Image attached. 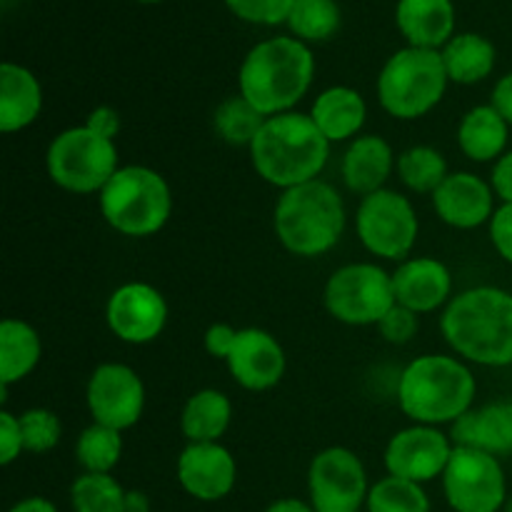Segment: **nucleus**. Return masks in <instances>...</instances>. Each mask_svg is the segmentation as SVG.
Masks as SVG:
<instances>
[{"mask_svg":"<svg viewBox=\"0 0 512 512\" xmlns=\"http://www.w3.org/2000/svg\"><path fill=\"white\" fill-rule=\"evenodd\" d=\"M225 8L250 25H273L288 23L295 0H223Z\"/></svg>","mask_w":512,"mask_h":512,"instance_id":"36","label":"nucleus"},{"mask_svg":"<svg viewBox=\"0 0 512 512\" xmlns=\"http://www.w3.org/2000/svg\"><path fill=\"white\" fill-rule=\"evenodd\" d=\"M233 420V403L223 390L203 388L190 395L180 413V433L188 443H220Z\"/></svg>","mask_w":512,"mask_h":512,"instance_id":"26","label":"nucleus"},{"mask_svg":"<svg viewBox=\"0 0 512 512\" xmlns=\"http://www.w3.org/2000/svg\"><path fill=\"white\" fill-rule=\"evenodd\" d=\"M225 363L235 383L250 393L273 390L285 378V368H288L280 340L260 328L238 330V338Z\"/></svg>","mask_w":512,"mask_h":512,"instance_id":"17","label":"nucleus"},{"mask_svg":"<svg viewBox=\"0 0 512 512\" xmlns=\"http://www.w3.org/2000/svg\"><path fill=\"white\" fill-rule=\"evenodd\" d=\"M308 493L315 512H360L368 503V473L353 450L325 448L310 460Z\"/></svg>","mask_w":512,"mask_h":512,"instance_id":"12","label":"nucleus"},{"mask_svg":"<svg viewBox=\"0 0 512 512\" xmlns=\"http://www.w3.org/2000/svg\"><path fill=\"white\" fill-rule=\"evenodd\" d=\"M100 215L125 238H150L168 225L173 193L158 170L148 165H120L98 193Z\"/></svg>","mask_w":512,"mask_h":512,"instance_id":"6","label":"nucleus"},{"mask_svg":"<svg viewBox=\"0 0 512 512\" xmlns=\"http://www.w3.org/2000/svg\"><path fill=\"white\" fill-rule=\"evenodd\" d=\"M378 333L385 343L390 345H408L410 340L418 335L420 330V315L413 313V310L403 308V305L395 303L393 308L385 313V318L380 320L378 325Z\"/></svg>","mask_w":512,"mask_h":512,"instance_id":"37","label":"nucleus"},{"mask_svg":"<svg viewBox=\"0 0 512 512\" xmlns=\"http://www.w3.org/2000/svg\"><path fill=\"white\" fill-rule=\"evenodd\" d=\"M490 105L508 120V125L512 128V70L495 83L493 95H490Z\"/></svg>","mask_w":512,"mask_h":512,"instance_id":"43","label":"nucleus"},{"mask_svg":"<svg viewBox=\"0 0 512 512\" xmlns=\"http://www.w3.org/2000/svg\"><path fill=\"white\" fill-rule=\"evenodd\" d=\"M135 3H143V5H155V3H163V0H135Z\"/></svg>","mask_w":512,"mask_h":512,"instance_id":"47","label":"nucleus"},{"mask_svg":"<svg viewBox=\"0 0 512 512\" xmlns=\"http://www.w3.org/2000/svg\"><path fill=\"white\" fill-rule=\"evenodd\" d=\"M43 113L40 80L25 65L5 60L0 65V130L20 133Z\"/></svg>","mask_w":512,"mask_h":512,"instance_id":"23","label":"nucleus"},{"mask_svg":"<svg viewBox=\"0 0 512 512\" xmlns=\"http://www.w3.org/2000/svg\"><path fill=\"white\" fill-rule=\"evenodd\" d=\"M128 512H150L148 498H145L143 493L128 490Z\"/></svg>","mask_w":512,"mask_h":512,"instance_id":"46","label":"nucleus"},{"mask_svg":"<svg viewBox=\"0 0 512 512\" xmlns=\"http://www.w3.org/2000/svg\"><path fill=\"white\" fill-rule=\"evenodd\" d=\"M265 512H315V510L313 505L303 503V500L298 498H280L275 500V503H270Z\"/></svg>","mask_w":512,"mask_h":512,"instance_id":"45","label":"nucleus"},{"mask_svg":"<svg viewBox=\"0 0 512 512\" xmlns=\"http://www.w3.org/2000/svg\"><path fill=\"white\" fill-rule=\"evenodd\" d=\"M395 165H398V158L393 153V145L383 135H358L345 148L340 175L350 193L365 198L385 188Z\"/></svg>","mask_w":512,"mask_h":512,"instance_id":"20","label":"nucleus"},{"mask_svg":"<svg viewBox=\"0 0 512 512\" xmlns=\"http://www.w3.org/2000/svg\"><path fill=\"white\" fill-rule=\"evenodd\" d=\"M123 458V433L93 423L75 440V460L83 473H113Z\"/></svg>","mask_w":512,"mask_h":512,"instance_id":"33","label":"nucleus"},{"mask_svg":"<svg viewBox=\"0 0 512 512\" xmlns=\"http://www.w3.org/2000/svg\"><path fill=\"white\" fill-rule=\"evenodd\" d=\"M443 65L450 83L478 85L495 70L498 50L480 33H455L443 50Z\"/></svg>","mask_w":512,"mask_h":512,"instance_id":"27","label":"nucleus"},{"mask_svg":"<svg viewBox=\"0 0 512 512\" xmlns=\"http://www.w3.org/2000/svg\"><path fill=\"white\" fill-rule=\"evenodd\" d=\"M308 115L330 143H345L360 135L368 120V105L363 95L350 85H333L313 100Z\"/></svg>","mask_w":512,"mask_h":512,"instance_id":"24","label":"nucleus"},{"mask_svg":"<svg viewBox=\"0 0 512 512\" xmlns=\"http://www.w3.org/2000/svg\"><path fill=\"white\" fill-rule=\"evenodd\" d=\"M490 243L498 250L500 258L512 265V203H500L493 220L488 223Z\"/></svg>","mask_w":512,"mask_h":512,"instance_id":"39","label":"nucleus"},{"mask_svg":"<svg viewBox=\"0 0 512 512\" xmlns=\"http://www.w3.org/2000/svg\"><path fill=\"white\" fill-rule=\"evenodd\" d=\"M475 395V375L453 355H420L405 365L398 380V405L415 425H453L473 410Z\"/></svg>","mask_w":512,"mask_h":512,"instance_id":"4","label":"nucleus"},{"mask_svg":"<svg viewBox=\"0 0 512 512\" xmlns=\"http://www.w3.org/2000/svg\"><path fill=\"white\" fill-rule=\"evenodd\" d=\"M430 200H433L435 215L455 230L480 228L490 223L498 210L493 185L468 170L450 173L443 185L430 195Z\"/></svg>","mask_w":512,"mask_h":512,"instance_id":"18","label":"nucleus"},{"mask_svg":"<svg viewBox=\"0 0 512 512\" xmlns=\"http://www.w3.org/2000/svg\"><path fill=\"white\" fill-rule=\"evenodd\" d=\"M455 448H475L483 453L512 455V403H488L473 408L453 423Z\"/></svg>","mask_w":512,"mask_h":512,"instance_id":"22","label":"nucleus"},{"mask_svg":"<svg viewBox=\"0 0 512 512\" xmlns=\"http://www.w3.org/2000/svg\"><path fill=\"white\" fill-rule=\"evenodd\" d=\"M43 358V343L38 330L20 318H5L0 323V385L28 378Z\"/></svg>","mask_w":512,"mask_h":512,"instance_id":"28","label":"nucleus"},{"mask_svg":"<svg viewBox=\"0 0 512 512\" xmlns=\"http://www.w3.org/2000/svg\"><path fill=\"white\" fill-rule=\"evenodd\" d=\"M355 230L370 255L383 260H408L420 235L415 205L398 190L383 188L360 198Z\"/></svg>","mask_w":512,"mask_h":512,"instance_id":"10","label":"nucleus"},{"mask_svg":"<svg viewBox=\"0 0 512 512\" xmlns=\"http://www.w3.org/2000/svg\"><path fill=\"white\" fill-rule=\"evenodd\" d=\"M440 50L400 48L390 55L378 75L380 108L398 120H418L435 110L448 90Z\"/></svg>","mask_w":512,"mask_h":512,"instance_id":"7","label":"nucleus"},{"mask_svg":"<svg viewBox=\"0 0 512 512\" xmlns=\"http://www.w3.org/2000/svg\"><path fill=\"white\" fill-rule=\"evenodd\" d=\"M178 483L200 503H218L238 483V463L220 443H188L178 455Z\"/></svg>","mask_w":512,"mask_h":512,"instance_id":"16","label":"nucleus"},{"mask_svg":"<svg viewBox=\"0 0 512 512\" xmlns=\"http://www.w3.org/2000/svg\"><path fill=\"white\" fill-rule=\"evenodd\" d=\"M235 338H238V330L233 328V325L228 323H213L208 330H205V350H208V355H213V358L218 360H228L230 350H233L235 345Z\"/></svg>","mask_w":512,"mask_h":512,"instance_id":"41","label":"nucleus"},{"mask_svg":"<svg viewBox=\"0 0 512 512\" xmlns=\"http://www.w3.org/2000/svg\"><path fill=\"white\" fill-rule=\"evenodd\" d=\"M8 512H58V508H55L48 498H38V495H33V498H25L20 500V503H15Z\"/></svg>","mask_w":512,"mask_h":512,"instance_id":"44","label":"nucleus"},{"mask_svg":"<svg viewBox=\"0 0 512 512\" xmlns=\"http://www.w3.org/2000/svg\"><path fill=\"white\" fill-rule=\"evenodd\" d=\"M290 35L310 43H325L335 38L343 25V10L338 0H295L293 10L288 15Z\"/></svg>","mask_w":512,"mask_h":512,"instance_id":"30","label":"nucleus"},{"mask_svg":"<svg viewBox=\"0 0 512 512\" xmlns=\"http://www.w3.org/2000/svg\"><path fill=\"white\" fill-rule=\"evenodd\" d=\"M395 25L410 48L443 50L455 35L453 0H398Z\"/></svg>","mask_w":512,"mask_h":512,"instance_id":"21","label":"nucleus"},{"mask_svg":"<svg viewBox=\"0 0 512 512\" xmlns=\"http://www.w3.org/2000/svg\"><path fill=\"white\" fill-rule=\"evenodd\" d=\"M73 512H128V490L110 473H83L70 485Z\"/></svg>","mask_w":512,"mask_h":512,"instance_id":"32","label":"nucleus"},{"mask_svg":"<svg viewBox=\"0 0 512 512\" xmlns=\"http://www.w3.org/2000/svg\"><path fill=\"white\" fill-rule=\"evenodd\" d=\"M365 508L368 512H430V498L423 485L388 475L370 485Z\"/></svg>","mask_w":512,"mask_h":512,"instance_id":"34","label":"nucleus"},{"mask_svg":"<svg viewBox=\"0 0 512 512\" xmlns=\"http://www.w3.org/2000/svg\"><path fill=\"white\" fill-rule=\"evenodd\" d=\"M510 125L493 105H475L458 125V145L473 163H495L508 153Z\"/></svg>","mask_w":512,"mask_h":512,"instance_id":"25","label":"nucleus"},{"mask_svg":"<svg viewBox=\"0 0 512 512\" xmlns=\"http://www.w3.org/2000/svg\"><path fill=\"white\" fill-rule=\"evenodd\" d=\"M330 145L308 113L290 110L265 118L250 145V163L265 183L290 190L320 178L328 165Z\"/></svg>","mask_w":512,"mask_h":512,"instance_id":"3","label":"nucleus"},{"mask_svg":"<svg viewBox=\"0 0 512 512\" xmlns=\"http://www.w3.org/2000/svg\"><path fill=\"white\" fill-rule=\"evenodd\" d=\"M45 170L48 178L65 193H100L120 170L118 145L85 125L68 128L50 140Z\"/></svg>","mask_w":512,"mask_h":512,"instance_id":"8","label":"nucleus"},{"mask_svg":"<svg viewBox=\"0 0 512 512\" xmlns=\"http://www.w3.org/2000/svg\"><path fill=\"white\" fill-rule=\"evenodd\" d=\"M20 430H23V443L28 453L43 455L50 453L60 443L63 435V423L58 415L48 408H30L18 415Z\"/></svg>","mask_w":512,"mask_h":512,"instance_id":"35","label":"nucleus"},{"mask_svg":"<svg viewBox=\"0 0 512 512\" xmlns=\"http://www.w3.org/2000/svg\"><path fill=\"white\" fill-rule=\"evenodd\" d=\"M85 403L93 423L113 430H130L145 413V383L130 365L100 363L85 388Z\"/></svg>","mask_w":512,"mask_h":512,"instance_id":"13","label":"nucleus"},{"mask_svg":"<svg viewBox=\"0 0 512 512\" xmlns=\"http://www.w3.org/2000/svg\"><path fill=\"white\" fill-rule=\"evenodd\" d=\"M265 123V115L255 110L243 95H233V98L223 100L215 108L213 115V128L223 143L233 145V148H248L253 140L258 138L260 128Z\"/></svg>","mask_w":512,"mask_h":512,"instance_id":"31","label":"nucleus"},{"mask_svg":"<svg viewBox=\"0 0 512 512\" xmlns=\"http://www.w3.org/2000/svg\"><path fill=\"white\" fill-rule=\"evenodd\" d=\"M455 445L448 435L433 425H410L398 430L385 445V470L393 478L425 485L443 478Z\"/></svg>","mask_w":512,"mask_h":512,"instance_id":"15","label":"nucleus"},{"mask_svg":"<svg viewBox=\"0 0 512 512\" xmlns=\"http://www.w3.org/2000/svg\"><path fill=\"white\" fill-rule=\"evenodd\" d=\"M440 480L455 512H500L508 498L503 465L483 450L455 448Z\"/></svg>","mask_w":512,"mask_h":512,"instance_id":"11","label":"nucleus"},{"mask_svg":"<svg viewBox=\"0 0 512 512\" xmlns=\"http://www.w3.org/2000/svg\"><path fill=\"white\" fill-rule=\"evenodd\" d=\"M85 128L103 135V138L115 140L120 135V130H123V118H120L118 110L110 108V105H100V108H93L88 113V118H85Z\"/></svg>","mask_w":512,"mask_h":512,"instance_id":"40","label":"nucleus"},{"mask_svg":"<svg viewBox=\"0 0 512 512\" xmlns=\"http://www.w3.org/2000/svg\"><path fill=\"white\" fill-rule=\"evenodd\" d=\"M325 310L353 328L378 325L395 305L393 275L378 263L340 265L323 290Z\"/></svg>","mask_w":512,"mask_h":512,"instance_id":"9","label":"nucleus"},{"mask_svg":"<svg viewBox=\"0 0 512 512\" xmlns=\"http://www.w3.org/2000/svg\"><path fill=\"white\" fill-rule=\"evenodd\" d=\"M440 333L458 358L483 368L512 365V293L478 285L455 295L443 310Z\"/></svg>","mask_w":512,"mask_h":512,"instance_id":"1","label":"nucleus"},{"mask_svg":"<svg viewBox=\"0 0 512 512\" xmlns=\"http://www.w3.org/2000/svg\"><path fill=\"white\" fill-rule=\"evenodd\" d=\"M395 303L425 315L445 308L453 300V273L448 265L430 255L408 258L393 273Z\"/></svg>","mask_w":512,"mask_h":512,"instance_id":"19","label":"nucleus"},{"mask_svg":"<svg viewBox=\"0 0 512 512\" xmlns=\"http://www.w3.org/2000/svg\"><path fill=\"white\" fill-rule=\"evenodd\" d=\"M505 512H512V500L508 503V508H505Z\"/></svg>","mask_w":512,"mask_h":512,"instance_id":"48","label":"nucleus"},{"mask_svg":"<svg viewBox=\"0 0 512 512\" xmlns=\"http://www.w3.org/2000/svg\"><path fill=\"white\" fill-rule=\"evenodd\" d=\"M25 450L23 430H20V418L10 410H0V463L13 465Z\"/></svg>","mask_w":512,"mask_h":512,"instance_id":"38","label":"nucleus"},{"mask_svg":"<svg viewBox=\"0 0 512 512\" xmlns=\"http://www.w3.org/2000/svg\"><path fill=\"white\" fill-rule=\"evenodd\" d=\"M345 203L335 185L310 180L283 190L273 210V230L278 243L298 258H318L330 253L345 233Z\"/></svg>","mask_w":512,"mask_h":512,"instance_id":"5","label":"nucleus"},{"mask_svg":"<svg viewBox=\"0 0 512 512\" xmlns=\"http://www.w3.org/2000/svg\"><path fill=\"white\" fill-rule=\"evenodd\" d=\"M490 185H493V193L495 198H500V203H512V150H508L500 160H495Z\"/></svg>","mask_w":512,"mask_h":512,"instance_id":"42","label":"nucleus"},{"mask_svg":"<svg viewBox=\"0 0 512 512\" xmlns=\"http://www.w3.org/2000/svg\"><path fill=\"white\" fill-rule=\"evenodd\" d=\"M400 183L418 195H433L448 178V160L433 145H413L403 150L395 165Z\"/></svg>","mask_w":512,"mask_h":512,"instance_id":"29","label":"nucleus"},{"mask_svg":"<svg viewBox=\"0 0 512 512\" xmlns=\"http://www.w3.org/2000/svg\"><path fill=\"white\" fill-rule=\"evenodd\" d=\"M313 78V50L293 35H275L248 50L238 70V90L255 110L273 118L295 110Z\"/></svg>","mask_w":512,"mask_h":512,"instance_id":"2","label":"nucleus"},{"mask_svg":"<svg viewBox=\"0 0 512 512\" xmlns=\"http://www.w3.org/2000/svg\"><path fill=\"white\" fill-rule=\"evenodd\" d=\"M110 333L128 345H148L163 335L168 325V303L155 285L125 283L113 290L105 305Z\"/></svg>","mask_w":512,"mask_h":512,"instance_id":"14","label":"nucleus"}]
</instances>
